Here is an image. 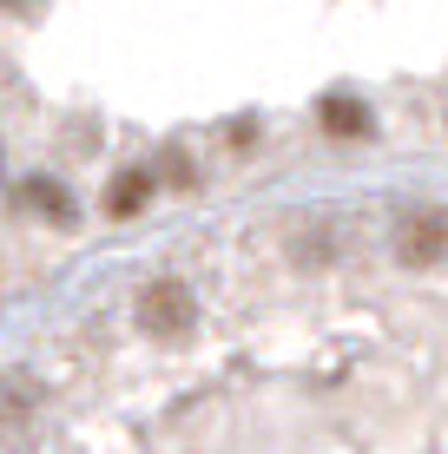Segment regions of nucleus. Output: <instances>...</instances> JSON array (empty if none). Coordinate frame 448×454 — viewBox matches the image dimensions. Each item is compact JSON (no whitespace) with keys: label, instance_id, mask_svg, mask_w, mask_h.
I'll use <instances>...</instances> for the list:
<instances>
[{"label":"nucleus","instance_id":"obj_1","mask_svg":"<svg viewBox=\"0 0 448 454\" xmlns=\"http://www.w3.org/2000/svg\"><path fill=\"white\" fill-rule=\"evenodd\" d=\"M138 323H145L152 336H192L198 323V296L178 284V277H159L145 296H138Z\"/></svg>","mask_w":448,"mask_h":454},{"label":"nucleus","instance_id":"obj_4","mask_svg":"<svg viewBox=\"0 0 448 454\" xmlns=\"http://www.w3.org/2000/svg\"><path fill=\"white\" fill-rule=\"evenodd\" d=\"M20 205L40 211V217H53V224H73V198H67V184H53V178H27Z\"/></svg>","mask_w":448,"mask_h":454},{"label":"nucleus","instance_id":"obj_7","mask_svg":"<svg viewBox=\"0 0 448 454\" xmlns=\"http://www.w3.org/2000/svg\"><path fill=\"white\" fill-rule=\"evenodd\" d=\"M165 184H192V165H185V152H165Z\"/></svg>","mask_w":448,"mask_h":454},{"label":"nucleus","instance_id":"obj_2","mask_svg":"<svg viewBox=\"0 0 448 454\" xmlns=\"http://www.w3.org/2000/svg\"><path fill=\"white\" fill-rule=\"evenodd\" d=\"M396 250H403V263H415V270L448 263V211H415L403 224V238H396Z\"/></svg>","mask_w":448,"mask_h":454},{"label":"nucleus","instance_id":"obj_5","mask_svg":"<svg viewBox=\"0 0 448 454\" xmlns=\"http://www.w3.org/2000/svg\"><path fill=\"white\" fill-rule=\"evenodd\" d=\"M145 198H152V171H119V184H113L106 205H113V217H132Z\"/></svg>","mask_w":448,"mask_h":454},{"label":"nucleus","instance_id":"obj_6","mask_svg":"<svg viewBox=\"0 0 448 454\" xmlns=\"http://www.w3.org/2000/svg\"><path fill=\"white\" fill-rule=\"evenodd\" d=\"M0 388H7V395H0V415H20L27 409V375H7Z\"/></svg>","mask_w":448,"mask_h":454},{"label":"nucleus","instance_id":"obj_3","mask_svg":"<svg viewBox=\"0 0 448 454\" xmlns=\"http://www.w3.org/2000/svg\"><path fill=\"white\" fill-rule=\"evenodd\" d=\"M317 119H323V132H330V138H363L369 132V106L350 99V92H330Z\"/></svg>","mask_w":448,"mask_h":454}]
</instances>
